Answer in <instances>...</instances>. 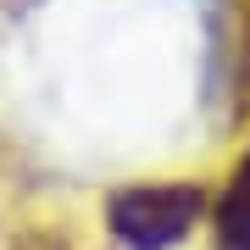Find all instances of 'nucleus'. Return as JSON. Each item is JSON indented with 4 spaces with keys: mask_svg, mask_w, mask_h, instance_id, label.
Wrapping results in <instances>:
<instances>
[{
    "mask_svg": "<svg viewBox=\"0 0 250 250\" xmlns=\"http://www.w3.org/2000/svg\"><path fill=\"white\" fill-rule=\"evenodd\" d=\"M17 250H67L56 233H28V239H17Z\"/></svg>",
    "mask_w": 250,
    "mask_h": 250,
    "instance_id": "nucleus-3",
    "label": "nucleus"
},
{
    "mask_svg": "<svg viewBox=\"0 0 250 250\" xmlns=\"http://www.w3.org/2000/svg\"><path fill=\"white\" fill-rule=\"evenodd\" d=\"M217 250H250V150L233 161V172H228V189H223V200H217Z\"/></svg>",
    "mask_w": 250,
    "mask_h": 250,
    "instance_id": "nucleus-2",
    "label": "nucleus"
},
{
    "mask_svg": "<svg viewBox=\"0 0 250 250\" xmlns=\"http://www.w3.org/2000/svg\"><path fill=\"white\" fill-rule=\"evenodd\" d=\"M206 211L200 184H134L106 200V223L128 250H167L178 245Z\"/></svg>",
    "mask_w": 250,
    "mask_h": 250,
    "instance_id": "nucleus-1",
    "label": "nucleus"
}]
</instances>
